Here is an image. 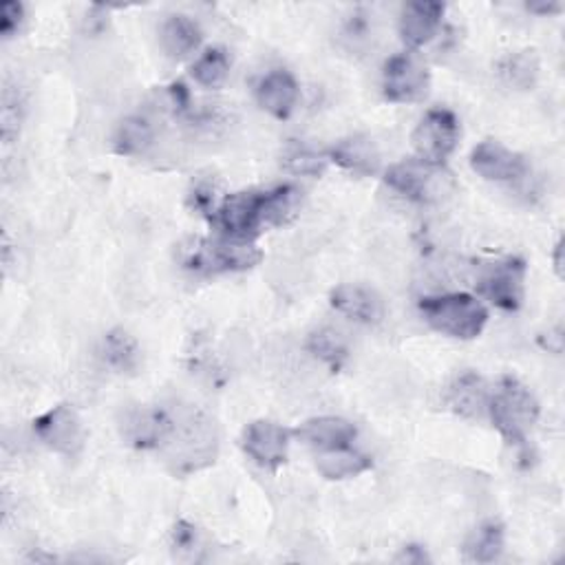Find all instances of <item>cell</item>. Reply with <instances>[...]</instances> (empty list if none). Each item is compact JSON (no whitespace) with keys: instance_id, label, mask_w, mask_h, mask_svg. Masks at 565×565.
I'll list each match as a JSON object with an SVG mask.
<instances>
[{"instance_id":"18","label":"cell","mask_w":565,"mask_h":565,"mask_svg":"<svg viewBox=\"0 0 565 565\" xmlns=\"http://www.w3.org/2000/svg\"><path fill=\"white\" fill-rule=\"evenodd\" d=\"M204 34L200 25L188 16H170L161 27V47L170 58H185L200 49Z\"/></svg>"},{"instance_id":"28","label":"cell","mask_w":565,"mask_h":565,"mask_svg":"<svg viewBox=\"0 0 565 565\" xmlns=\"http://www.w3.org/2000/svg\"><path fill=\"white\" fill-rule=\"evenodd\" d=\"M25 21V8L21 3H14V0H8L0 8V34H3L5 41L14 38Z\"/></svg>"},{"instance_id":"26","label":"cell","mask_w":565,"mask_h":565,"mask_svg":"<svg viewBox=\"0 0 565 565\" xmlns=\"http://www.w3.org/2000/svg\"><path fill=\"white\" fill-rule=\"evenodd\" d=\"M283 161L296 174H312V177H316L325 168V157L323 155L314 152L307 146H298V144L290 146V150L285 152Z\"/></svg>"},{"instance_id":"33","label":"cell","mask_w":565,"mask_h":565,"mask_svg":"<svg viewBox=\"0 0 565 565\" xmlns=\"http://www.w3.org/2000/svg\"><path fill=\"white\" fill-rule=\"evenodd\" d=\"M554 263H556V272L561 276V241L556 244V250H554Z\"/></svg>"},{"instance_id":"15","label":"cell","mask_w":565,"mask_h":565,"mask_svg":"<svg viewBox=\"0 0 565 565\" xmlns=\"http://www.w3.org/2000/svg\"><path fill=\"white\" fill-rule=\"evenodd\" d=\"M259 106L276 120H287L298 102V82L287 71H272L257 84Z\"/></svg>"},{"instance_id":"31","label":"cell","mask_w":565,"mask_h":565,"mask_svg":"<svg viewBox=\"0 0 565 565\" xmlns=\"http://www.w3.org/2000/svg\"><path fill=\"white\" fill-rule=\"evenodd\" d=\"M168 91H170V100H172V106H174V109L185 111L188 104H191V95H188V89H185L181 82L172 84Z\"/></svg>"},{"instance_id":"30","label":"cell","mask_w":565,"mask_h":565,"mask_svg":"<svg viewBox=\"0 0 565 565\" xmlns=\"http://www.w3.org/2000/svg\"><path fill=\"white\" fill-rule=\"evenodd\" d=\"M398 563H425V561H431L429 554L425 552V547L420 545H405L403 552L396 556Z\"/></svg>"},{"instance_id":"4","label":"cell","mask_w":565,"mask_h":565,"mask_svg":"<svg viewBox=\"0 0 565 565\" xmlns=\"http://www.w3.org/2000/svg\"><path fill=\"white\" fill-rule=\"evenodd\" d=\"M263 259L261 250L252 241L233 239H195L181 250V263L185 270L197 274H224L246 272Z\"/></svg>"},{"instance_id":"10","label":"cell","mask_w":565,"mask_h":565,"mask_svg":"<svg viewBox=\"0 0 565 565\" xmlns=\"http://www.w3.org/2000/svg\"><path fill=\"white\" fill-rule=\"evenodd\" d=\"M241 447L257 466L276 473L287 462L290 431L276 422L257 420L246 429Z\"/></svg>"},{"instance_id":"16","label":"cell","mask_w":565,"mask_h":565,"mask_svg":"<svg viewBox=\"0 0 565 565\" xmlns=\"http://www.w3.org/2000/svg\"><path fill=\"white\" fill-rule=\"evenodd\" d=\"M334 163H338L340 168L360 174V177H369L381 170V152L375 148L373 139L364 137V135H353L347 139H340L327 155Z\"/></svg>"},{"instance_id":"8","label":"cell","mask_w":565,"mask_h":565,"mask_svg":"<svg viewBox=\"0 0 565 565\" xmlns=\"http://www.w3.org/2000/svg\"><path fill=\"white\" fill-rule=\"evenodd\" d=\"M479 294L504 312H517L526 292V263L517 257L495 261L477 281Z\"/></svg>"},{"instance_id":"1","label":"cell","mask_w":565,"mask_h":565,"mask_svg":"<svg viewBox=\"0 0 565 565\" xmlns=\"http://www.w3.org/2000/svg\"><path fill=\"white\" fill-rule=\"evenodd\" d=\"M298 204V191L292 185H279L265 193H237L224 200L211 224L224 239L252 241L263 228L285 224Z\"/></svg>"},{"instance_id":"3","label":"cell","mask_w":565,"mask_h":565,"mask_svg":"<svg viewBox=\"0 0 565 565\" xmlns=\"http://www.w3.org/2000/svg\"><path fill=\"white\" fill-rule=\"evenodd\" d=\"M420 314L436 331L457 340H475L488 323L486 307L468 294L427 296L420 301Z\"/></svg>"},{"instance_id":"7","label":"cell","mask_w":565,"mask_h":565,"mask_svg":"<svg viewBox=\"0 0 565 565\" xmlns=\"http://www.w3.org/2000/svg\"><path fill=\"white\" fill-rule=\"evenodd\" d=\"M431 76L427 65L414 54H398L385 63L383 93L394 104H414L427 98Z\"/></svg>"},{"instance_id":"24","label":"cell","mask_w":565,"mask_h":565,"mask_svg":"<svg viewBox=\"0 0 565 565\" xmlns=\"http://www.w3.org/2000/svg\"><path fill=\"white\" fill-rule=\"evenodd\" d=\"M152 144V126L144 117H128L117 126L113 137L115 152L120 155H142Z\"/></svg>"},{"instance_id":"12","label":"cell","mask_w":565,"mask_h":565,"mask_svg":"<svg viewBox=\"0 0 565 565\" xmlns=\"http://www.w3.org/2000/svg\"><path fill=\"white\" fill-rule=\"evenodd\" d=\"M444 12L447 8L436 0H416V3L405 5L398 25L403 43L411 49L429 45L442 25Z\"/></svg>"},{"instance_id":"25","label":"cell","mask_w":565,"mask_h":565,"mask_svg":"<svg viewBox=\"0 0 565 565\" xmlns=\"http://www.w3.org/2000/svg\"><path fill=\"white\" fill-rule=\"evenodd\" d=\"M536 74H539V65L532 52L512 54L499 63V76L510 87H517V89H530L536 80Z\"/></svg>"},{"instance_id":"23","label":"cell","mask_w":565,"mask_h":565,"mask_svg":"<svg viewBox=\"0 0 565 565\" xmlns=\"http://www.w3.org/2000/svg\"><path fill=\"white\" fill-rule=\"evenodd\" d=\"M307 349L312 355H316L320 362H325L331 371H340L349 358L347 342L340 338V334L331 329H318L309 334Z\"/></svg>"},{"instance_id":"13","label":"cell","mask_w":565,"mask_h":565,"mask_svg":"<svg viewBox=\"0 0 565 565\" xmlns=\"http://www.w3.org/2000/svg\"><path fill=\"white\" fill-rule=\"evenodd\" d=\"M296 436L301 438V442H305L316 453H329V451L351 449L358 431L344 418L323 416V418H312V420L303 422L298 427Z\"/></svg>"},{"instance_id":"14","label":"cell","mask_w":565,"mask_h":565,"mask_svg":"<svg viewBox=\"0 0 565 565\" xmlns=\"http://www.w3.org/2000/svg\"><path fill=\"white\" fill-rule=\"evenodd\" d=\"M329 303L336 312L362 325H378L385 318L383 298L362 285H338L329 294Z\"/></svg>"},{"instance_id":"9","label":"cell","mask_w":565,"mask_h":565,"mask_svg":"<svg viewBox=\"0 0 565 565\" xmlns=\"http://www.w3.org/2000/svg\"><path fill=\"white\" fill-rule=\"evenodd\" d=\"M36 438L54 453L78 455L84 444V429L78 411L69 405H58L34 420Z\"/></svg>"},{"instance_id":"27","label":"cell","mask_w":565,"mask_h":565,"mask_svg":"<svg viewBox=\"0 0 565 565\" xmlns=\"http://www.w3.org/2000/svg\"><path fill=\"white\" fill-rule=\"evenodd\" d=\"M200 545V530L197 526L188 521H177L172 528V550L183 556H195V550Z\"/></svg>"},{"instance_id":"2","label":"cell","mask_w":565,"mask_h":565,"mask_svg":"<svg viewBox=\"0 0 565 565\" xmlns=\"http://www.w3.org/2000/svg\"><path fill=\"white\" fill-rule=\"evenodd\" d=\"M488 418L499 436L515 447H523L539 422V403L528 387L517 378H501L499 387L488 398Z\"/></svg>"},{"instance_id":"17","label":"cell","mask_w":565,"mask_h":565,"mask_svg":"<svg viewBox=\"0 0 565 565\" xmlns=\"http://www.w3.org/2000/svg\"><path fill=\"white\" fill-rule=\"evenodd\" d=\"M488 398L490 392L486 389L484 381L477 373L466 371L457 375L453 385L449 387L447 403L462 418H482L488 411Z\"/></svg>"},{"instance_id":"29","label":"cell","mask_w":565,"mask_h":565,"mask_svg":"<svg viewBox=\"0 0 565 565\" xmlns=\"http://www.w3.org/2000/svg\"><path fill=\"white\" fill-rule=\"evenodd\" d=\"M191 206L193 211H197L200 215H206L208 219L215 215L217 204H215V188L211 183H200L193 188L191 195Z\"/></svg>"},{"instance_id":"6","label":"cell","mask_w":565,"mask_h":565,"mask_svg":"<svg viewBox=\"0 0 565 565\" xmlns=\"http://www.w3.org/2000/svg\"><path fill=\"white\" fill-rule=\"evenodd\" d=\"M460 120L449 109H431L414 131V148L418 159L442 166L460 142Z\"/></svg>"},{"instance_id":"32","label":"cell","mask_w":565,"mask_h":565,"mask_svg":"<svg viewBox=\"0 0 565 565\" xmlns=\"http://www.w3.org/2000/svg\"><path fill=\"white\" fill-rule=\"evenodd\" d=\"M528 10L534 12V14H558L561 5H556V3H552V5H528Z\"/></svg>"},{"instance_id":"11","label":"cell","mask_w":565,"mask_h":565,"mask_svg":"<svg viewBox=\"0 0 565 565\" xmlns=\"http://www.w3.org/2000/svg\"><path fill=\"white\" fill-rule=\"evenodd\" d=\"M471 168L488 181H517L526 174L523 155L506 148L501 142L486 139L471 152Z\"/></svg>"},{"instance_id":"5","label":"cell","mask_w":565,"mask_h":565,"mask_svg":"<svg viewBox=\"0 0 565 565\" xmlns=\"http://www.w3.org/2000/svg\"><path fill=\"white\" fill-rule=\"evenodd\" d=\"M447 177L449 174L442 172V166H433L422 159H407L385 172V183L409 202L431 204L442 197Z\"/></svg>"},{"instance_id":"22","label":"cell","mask_w":565,"mask_h":565,"mask_svg":"<svg viewBox=\"0 0 565 565\" xmlns=\"http://www.w3.org/2000/svg\"><path fill=\"white\" fill-rule=\"evenodd\" d=\"M191 74L195 78L197 84L206 87V89H217L226 82L228 74H230V58L226 54V49L222 47H213L206 49L191 67Z\"/></svg>"},{"instance_id":"20","label":"cell","mask_w":565,"mask_h":565,"mask_svg":"<svg viewBox=\"0 0 565 565\" xmlns=\"http://www.w3.org/2000/svg\"><path fill=\"white\" fill-rule=\"evenodd\" d=\"M316 468L327 479H349L358 477L371 468V460L353 449L329 451L316 455Z\"/></svg>"},{"instance_id":"21","label":"cell","mask_w":565,"mask_h":565,"mask_svg":"<svg viewBox=\"0 0 565 565\" xmlns=\"http://www.w3.org/2000/svg\"><path fill=\"white\" fill-rule=\"evenodd\" d=\"M504 526L488 521L473 530L464 543V554L473 563H493L504 552Z\"/></svg>"},{"instance_id":"19","label":"cell","mask_w":565,"mask_h":565,"mask_svg":"<svg viewBox=\"0 0 565 565\" xmlns=\"http://www.w3.org/2000/svg\"><path fill=\"white\" fill-rule=\"evenodd\" d=\"M102 360L115 373H135L139 366V347L124 329H113L102 340Z\"/></svg>"}]
</instances>
